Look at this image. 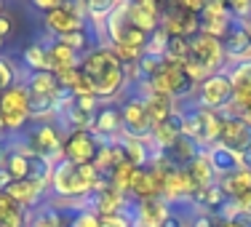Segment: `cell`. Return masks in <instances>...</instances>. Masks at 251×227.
<instances>
[{
  "instance_id": "6da1fadb",
  "label": "cell",
  "mask_w": 251,
  "mask_h": 227,
  "mask_svg": "<svg viewBox=\"0 0 251 227\" xmlns=\"http://www.w3.org/2000/svg\"><path fill=\"white\" fill-rule=\"evenodd\" d=\"M80 75L88 83L94 97H99L101 101H112L118 99L128 86V73L118 56L110 51V46H97L83 56L80 62Z\"/></svg>"
},
{
  "instance_id": "7a4b0ae2",
  "label": "cell",
  "mask_w": 251,
  "mask_h": 227,
  "mask_svg": "<svg viewBox=\"0 0 251 227\" xmlns=\"http://www.w3.org/2000/svg\"><path fill=\"white\" fill-rule=\"evenodd\" d=\"M101 184H107V174H99L94 166H75L70 160H56L49 187L56 195V201H88Z\"/></svg>"
},
{
  "instance_id": "3957f363",
  "label": "cell",
  "mask_w": 251,
  "mask_h": 227,
  "mask_svg": "<svg viewBox=\"0 0 251 227\" xmlns=\"http://www.w3.org/2000/svg\"><path fill=\"white\" fill-rule=\"evenodd\" d=\"M0 166L5 169V174L11 177V182L16 179H35V182L51 184V174H53V163L40 155L29 152L25 145H11L0 150Z\"/></svg>"
},
{
  "instance_id": "277c9868",
  "label": "cell",
  "mask_w": 251,
  "mask_h": 227,
  "mask_svg": "<svg viewBox=\"0 0 251 227\" xmlns=\"http://www.w3.org/2000/svg\"><path fill=\"white\" fill-rule=\"evenodd\" d=\"M184 118V128L182 134L190 136L198 147L211 150L219 145V131H222V112H211L203 107H187L182 110Z\"/></svg>"
},
{
  "instance_id": "5b68a950",
  "label": "cell",
  "mask_w": 251,
  "mask_h": 227,
  "mask_svg": "<svg viewBox=\"0 0 251 227\" xmlns=\"http://www.w3.org/2000/svg\"><path fill=\"white\" fill-rule=\"evenodd\" d=\"M147 83H150L152 91L166 94V97H171L174 101L193 97V94H195V86H198L182 62H169V59H163L160 70H158V73H155Z\"/></svg>"
},
{
  "instance_id": "8992f818",
  "label": "cell",
  "mask_w": 251,
  "mask_h": 227,
  "mask_svg": "<svg viewBox=\"0 0 251 227\" xmlns=\"http://www.w3.org/2000/svg\"><path fill=\"white\" fill-rule=\"evenodd\" d=\"M195 107H203V110H211V112H225L230 110L232 99H235V91H232V83H230V75L227 70L222 73H214L208 75L206 80H201L195 86Z\"/></svg>"
},
{
  "instance_id": "52a82bcc",
  "label": "cell",
  "mask_w": 251,
  "mask_h": 227,
  "mask_svg": "<svg viewBox=\"0 0 251 227\" xmlns=\"http://www.w3.org/2000/svg\"><path fill=\"white\" fill-rule=\"evenodd\" d=\"M29 121V94L25 83L5 88L0 94V126L3 134H19L22 128H27Z\"/></svg>"
},
{
  "instance_id": "ba28073f",
  "label": "cell",
  "mask_w": 251,
  "mask_h": 227,
  "mask_svg": "<svg viewBox=\"0 0 251 227\" xmlns=\"http://www.w3.org/2000/svg\"><path fill=\"white\" fill-rule=\"evenodd\" d=\"M101 147H104V139H99L94 131L88 128L70 131V134H64L62 160H70L75 166H94L99 160Z\"/></svg>"
},
{
  "instance_id": "9c48e42d",
  "label": "cell",
  "mask_w": 251,
  "mask_h": 227,
  "mask_svg": "<svg viewBox=\"0 0 251 227\" xmlns=\"http://www.w3.org/2000/svg\"><path fill=\"white\" fill-rule=\"evenodd\" d=\"M121 115H123V136L126 139H136V142H150L152 136V118L147 112V104L142 97L128 94L121 101Z\"/></svg>"
},
{
  "instance_id": "30bf717a",
  "label": "cell",
  "mask_w": 251,
  "mask_h": 227,
  "mask_svg": "<svg viewBox=\"0 0 251 227\" xmlns=\"http://www.w3.org/2000/svg\"><path fill=\"white\" fill-rule=\"evenodd\" d=\"M62 145H64V136H62V131H59V126L46 123V121H40L38 126H32L25 134L27 150L40 155V158H46V160H51V163L62 160Z\"/></svg>"
},
{
  "instance_id": "8fae6325",
  "label": "cell",
  "mask_w": 251,
  "mask_h": 227,
  "mask_svg": "<svg viewBox=\"0 0 251 227\" xmlns=\"http://www.w3.org/2000/svg\"><path fill=\"white\" fill-rule=\"evenodd\" d=\"M43 25L51 32V38H64V35L83 29L88 25L86 19V3H73V0H62L59 8L43 16Z\"/></svg>"
},
{
  "instance_id": "7c38bea8",
  "label": "cell",
  "mask_w": 251,
  "mask_h": 227,
  "mask_svg": "<svg viewBox=\"0 0 251 227\" xmlns=\"http://www.w3.org/2000/svg\"><path fill=\"white\" fill-rule=\"evenodd\" d=\"M187 62H193L195 67H201L206 75L222 73V64H225L222 40L201 29V32L190 40V59H187Z\"/></svg>"
},
{
  "instance_id": "4fadbf2b",
  "label": "cell",
  "mask_w": 251,
  "mask_h": 227,
  "mask_svg": "<svg viewBox=\"0 0 251 227\" xmlns=\"http://www.w3.org/2000/svg\"><path fill=\"white\" fill-rule=\"evenodd\" d=\"M219 147L230 150L232 155L241 158L243 152L251 150V121L241 115H222V131H219Z\"/></svg>"
},
{
  "instance_id": "5bb4252c",
  "label": "cell",
  "mask_w": 251,
  "mask_h": 227,
  "mask_svg": "<svg viewBox=\"0 0 251 227\" xmlns=\"http://www.w3.org/2000/svg\"><path fill=\"white\" fill-rule=\"evenodd\" d=\"M222 51L225 59L232 62H246L251 59V32H249V22L232 19L227 32L222 35Z\"/></svg>"
},
{
  "instance_id": "9a60e30c",
  "label": "cell",
  "mask_w": 251,
  "mask_h": 227,
  "mask_svg": "<svg viewBox=\"0 0 251 227\" xmlns=\"http://www.w3.org/2000/svg\"><path fill=\"white\" fill-rule=\"evenodd\" d=\"M91 131L99 139H118L123 136V115H121V101H101L99 110L94 112V123Z\"/></svg>"
},
{
  "instance_id": "2e32d148",
  "label": "cell",
  "mask_w": 251,
  "mask_h": 227,
  "mask_svg": "<svg viewBox=\"0 0 251 227\" xmlns=\"http://www.w3.org/2000/svg\"><path fill=\"white\" fill-rule=\"evenodd\" d=\"M160 27L166 29V35H179V38H190L201 32V19L190 11H184L179 3H171L169 8H163V22Z\"/></svg>"
},
{
  "instance_id": "e0dca14e",
  "label": "cell",
  "mask_w": 251,
  "mask_h": 227,
  "mask_svg": "<svg viewBox=\"0 0 251 227\" xmlns=\"http://www.w3.org/2000/svg\"><path fill=\"white\" fill-rule=\"evenodd\" d=\"M198 152H203V147H198L190 136H176L171 145H166L163 150H158V158L163 160L169 169H176V171H184L190 163H193L195 158H198Z\"/></svg>"
},
{
  "instance_id": "ac0fdd59",
  "label": "cell",
  "mask_w": 251,
  "mask_h": 227,
  "mask_svg": "<svg viewBox=\"0 0 251 227\" xmlns=\"http://www.w3.org/2000/svg\"><path fill=\"white\" fill-rule=\"evenodd\" d=\"M201 29L208 35H214V38L222 40V35L227 32V27H230L232 22V14H230V5L222 3V0H211V3L203 5L201 11Z\"/></svg>"
},
{
  "instance_id": "d6986e66",
  "label": "cell",
  "mask_w": 251,
  "mask_h": 227,
  "mask_svg": "<svg viewBox=\"0 0 251 227\" xmlns=\"http://www.w3.org/2000/svg\"><path fill=\"white\" fill-rule=\"evenodd\" d=\"M128 19L131 25H136L147 35H152L160 27V22H163V8L155 0H134V3H128Z\"/></svg>"
},
{
  "instance_id": "ffe728a7",
  "label": "cell",
  "mask_w": 251,
  "mask_h": 227,
  "mask_svg": "<svg viewBox=\"0 0 251 227\" xmlns=\"http://www.w3.org/2000/svg\"><path fill=\"white\" fill-rule=\"evenodd\" d=\"M195 182L190 179L187 171H176V169H166L163 179V201L166 203H184L193 198L195 193Z\"/></svg>"
},
{
  "instance_id": "44dd1931",
  "label": "cell",
  "mask_w": 251,
  "mask_h": 227,
  "mask_svg": "<svg viewBox=\"0 0 251 227\" xmlns=\"http://www.w3.org/2000/svg\"><path fill=\"white\" fill-rule=\"evenodd\" d=\"M126 201H128V195H123L121 190H115L110 182H107V184H101L91 198H88V208L97 211L99 217H112V214L123 211Z\"/></svg>"
},
{
  "instance_id": "7402d4cb",
  "label": "cell",
  "mask_w": 251,
  "mask_h": 227,
  "mask_svg": "<svg viewBox=\"0 0 251 227\" xmlns=\"http://www.w3.org/2000/svg\"><path fill=\"white\" fill-rule=\"evenodd\" d=\"M5 193L19 203L25 211H35V208H40V201H43V193H46V184L35 182V179H16V182L8 184V190H5Z\"/></svg>"
},
{
  "instance_id": "603a6c76",
  "label": "cell",
  "mask_w": 251,
  "mask_h": 227,
  "mask_svg": "<svg viewBox=\"0 0 251 227\" xmlns=\"http://www.w3.org/2000/svg\"><path fill=\"white\" fill-rule=\"evenodd\" d=\"M219 184H222V190H225L227 198H230L243 211V208H246V203L251 201V174H249V171L241 169V171H235V174L219 179Z\"/></svg>"
},
{
  "instance_id": "cb8c5ba5",
  "label": "cell",
  "mask_w": 251,
  "mask_h": 227,
  "mask_svg": "<svg viewBox=\"0 0 251 227\" xmlns=\"http://www.w3.org/2000/svg\"><path fill=\"white\" fill-rule=\"evenodd\" d=\"M182 128H184V118H182V110L176 107V110L171 112L163 123H158V126L152 128V136H150L152 147H155V150H163V147L171 145L176 136H182Z\"/></svg>"
},
{
  "instance_id": "d4e9b609",
  "label": "cell",
  "mask_w": 251,
  "mask_h": 227,
  "mask_svg": "<svg viewBox=\"0 0 251 227\" xmlns=\"http://www.w3.org/2000/svg\"><path fill=\"white\" fill-rule=\"evenodd\" d=\"M27 94L29 97H62V86H59V77L53 70H43V73H29L27 77Z\"/></svg>"
},
{
  "instance_id": "484cf974",
  "label": "cell",
  "mask_w": 251,
  "mask_h": 227,
  "mask_svg": "<svg viewBox=\"0 0 251 227\" xmlns=\"http://www.w3.org/2000/svg\"><path fill=\"white\" fill-rule=\"evenodd\" d=\"M169 214V203L163 198L155 201H145L136 206V217H134V227H160V222Z\"/></svg>"
},
{
  "instance_id": "4316f807",
  "label": "cell",
  "mask_w": 251,
  "mask_h": 227,
  "mask_svg": "<svg viewBox=\"0 0 251 227\" xmlns=\"http://www.w3.org/2000/svg\"><path fill=\"white\" fill-rule=\"evenodd\" d=\"M49 59H51V70L59 73V70H75L80 67L83 53H77L75 49L64 46L62 40H51L49 43Z\"/></svg>"
},
{
  "instance_id": "83f0119b",
  "label": "cell",
  "mask_w": 251,
  "mask_h": 227,
  "mask_svg": "<svg viewBox=\"0 0 251 227\" xmlns=\"http://www.w3.org/2000/svg\"><path fill=\"white\" fill-rule=\"evenodd\" d=\"M230 83H232V91H235V104H243V101L251 99V59L246 62H235V67L230 70Z\"/></svg>"
},
{
  "instance_id": "f1b7e54d",
  "label": "cell",
  "mask_w": 251,
  "mask_h": 227,
  "mask_svg": "<svg viewBox=\"0 0 251 227\" xmlns=\"http://www.w3.org/2000/svg\"><path fill=\"white\" fill-rule=\"evenodd\" d=\"M70 217H73V214H67L64 208H56L49 203V206L35 208L27 227H70Z\"/></svg>"
},
{
  "instance_id": "f546056e",
  "label": "cell",
  "mask_w": 251,
  "mask_h": 227,
  "mask_svg": "<svg viewBox=\"0 0 251 227\" xmlns=\"http://www.w3.org/2000/svg\"><path fill=\"white\" fill-rule=\"evenodd\" d=\"M208 158H211V169L217 179H225L230 174H235V171H241V158L238 155H232L230 150H225V147H211V150H206Z\"/></svg>"
},
{
  "instance_id": "4dcf8cb0",
  "label": "cell",
  "mask_w": 251,
  "mask_h": 227,
  "mask_svg": "<svg viewBox=\"0 0 251 227\" xmlns=\"http://www.w3.org/2000/svg\"><path fill=\"white\" fill-rule=\"evenodd\" d=\"M184 171H187L190 179L195 182V187H208V184L219 182L217 174H214V169H211V158H208V152H206V150L198 152V158H195Z\"/></svg>"
},
{
  "instance_id": "1f68e13d",
  "label": "cell",
  "mask_w": 251,
  "mask_h": 227,
  "mask_svg": "<svg viewBox=\"0 0 251 227\" xmlns=\"http://www.w3.org/2000/svg\"><path fill=\"white\" fill-rule=\"evenodd\" d=\"M22 62L29 67V73H43V70H51L49 46H46V43H29L25 49V53H22Z\"/></svg>"
},
{
  "instance_id": "d6a6232c",
  "label": "cell",
  "mask_w": 251,
  "mask_h": 227,
  "mask_svg": "<svg viewBox=\"0 0 251 227\" xmlns=\"http://www.w3.org/2000/svg\"><path fill=\"white\" fill-rule=\"evenodd\" d=\"M163 59L169 62H187L190 59V38H179V35H169L166 40V51H163Z\"/></svg>"
},
{
  "instance_id": "836d02e7",
  "label": "cell",
  "mask_w": 251,
  "mask_h": 227,
  "mask_svg": "<svg viewBox=\"0 0 251 227\" xmlns=\"http://www.w3.org/2000/svg\"><path fill=\"white\" fill-rule=\"evenodd\" d=\"M134 171L136 169L131 163H121V166H115L112 171H107V182L126 195V193H128V187H131V179H134Z\"/></svg>"
},
{
  "instance_id": "e575fe53",
  "label": "cell",
  "mask_w": 251,
  "mask_h": 227,
  "mask_svg": "<svg viewBox=\"0 0 251 227\" xmlns=\"http://www.w3.org/2000/svg\"><path fill=\"white\" fill-rule=\"evenodd\" d=\"M70 227H101V219L91 208H80V211H75L70 217Z\"/></svg>"
},
{
  "instance_id": "d590c367",
  "label": "cell",
  "mask_w": 251,
  "mask_h": 227,
  "mask_svg": "<svg viewBox=\"0 0 251 227\" xmlns=\"http://www.w3.org/2000/svg\"><path fill=\"white\" fill-rule=\"evenodd\" d=\"M16 67H14V62L11 59H5V56H0V94L5 91V88H11V86H16Z\"/></svg>"
},
{
  "instance_id": "8d00e7d4",
  "label": "cell",
  "mask_w": 251,
  "mask_h": 227,
  "mask_svg": "<svg viewBox=\"0 0 251 227\" xmlns=\"http://www.w3.org/2000/svg\"><path fill=\"white\" fill-rule=\"evenodd\" d=\"M25 208L19 206L14 198H11L8 193H0V222H5L8 217H14V214H22Z\"/></svg>"
},
{
  "instance_id": "74e56055",
  "label": "cell",
  "mask_w": 251,
  "mask_h": 227,
  "mask_svg": "<svg viewBox=\"0 0 251 227\" xmlns=\"http://www.w3.org/2000/svg\"><path fill=\"white\" fill-rule=\"evenodd\" d=\"M160 227H190V219L184 217V214L174 211V208H169V214H166V219L160 222Z\"/></svg>"
},
{
  "instance_id": "f35d334b",
  "label": "cell",
  "mask_w": 251,
  "mask_h": 227,
  "mask_svg": "<svg viewBox=\"0 0 251 227\" xmlns=\"http://www.w3.org/2000/svg\"><path fill=\"white\" fill-rule=\"evenodd\" d=\"M32 5H35L38 11H46V14H51V11H53V8H59L62 3H59V0H35Z\"/></svg>"
},
{
  "instance_id": "ab89813d",
  "label": "cell",
  "mask_w": 251,
  "mask_h": 227,
  "mask_svg": "<svg viewBox=\"0 0 251 227\" xmlns=\"http://www.w3.org/2000/svg\"><path fill=\"white\" fill-rule=\"evenodd\" d=\"M11 29H14V25H11V19H8V16H5V14H0V38H8V35H11Z\"/></svg>"
},
{
  "instance_id": "60d3db41",
  "label": "cell",
  "mask_w": 251,
  "mask_h": 227,
  "mask_svg": "<svg viewBox=\"0 0 251 227\" xmlns=\"http://www.w3.org/2000/svg\"><path fill=\"white\" fill-rule=\"evenodd\" d=\"M8 184H11V177L5 174V169L0 166V193H5V190H8Z\"/></svg>"
},
{
  "instance_id": "b9f144b4",
  "label": "cell",
  "mask_w": 251,
  "mask_h": 227,
  "mask_svg": "<svg viewBox=\"0 0 251 227\" xmlns=\"http://www.w3.org/2000/svg\"><path fill=\"white\" fill-rule=\"evenodd\" d=\"M235 222L241 225V227H251V214L241 211V214H238V217H235Z\"/></svg>"
},
{
  "instance_id": "7bdbcfd3",
  "label": "cell",
  "mask_w": 251,
  "mask_h": 227,
  "mask_svg": "<svg viewBox=\"0 0 251 227\" xmlns=\"http://www.w3.org/2000/svg\"><path fill=\"white\" fill-rule=\"evenodd\" d=\"M241 169H243V171H249V174H251V150L241 155Z\"/></svg>"
},
{
  "instance_id": "ee69618b",
  "label": "cell",
  "mask_w": 251,
  "mask_h": 227,
  "mask_svg": "<svg viewBox=\"0 0 251 227\" xmlns=\"http://www.w3.org/2000/svg\"><path fill=\"white\" fill-rule=\"evenodd\" d=\"M243 211H246V214H251V201L246 203V208H243Z\"/></svg>"
},
{
  "instance_id": "f6af8a7d",
  "label": "cell",
  "mask_w": 251,
  "mask_h": 227,
  "mask_svg": "<svg viewBox=\"0 0 251 227\" xmlns=\"http://www.w3.org/2000/svg\"><path fill=\"white\" fill-rule=\"evenodd\" d=\"M3 43H5V40H3V38H0V51H3Z\"/></svg>"
},
{
  "instance_id": "bcb514c9",
  "label": "cell",
  "mask_w": 251,
  "mask_h": 227,
  "mask_svg": "<svg viewBox=\"0 0 251 227\" xmlns=\"http://www.w3.org/2000/svg\"><path fill=\"white\" fill-rule=\"evenodd\" d=\"M249 32H251V19H249Z\"/></svg>"
},
{
  "instance_id": "7dc6e473",
  "label": "cell",
  "mask_w": 251,
  "mask_h": 227,
  "mask_svg": "<svg viewBox=\"0 0 251 227\" xmlns=\"http://www.w3.org/2000/svg\"><path fill=\"white\" fill-rule=\"evenodd\" d=\"M0 14H3V3H0Z\"/></svg>"
}]
</instances>
